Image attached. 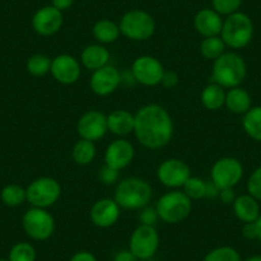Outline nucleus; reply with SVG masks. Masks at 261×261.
Returning a JSON list of instances; mask_svg holds the SVG:
<instances>
[{
	"instance_id": "f257e3e1",
	"label": "nucleus",
	"mask_w": 261,
	"mask_h": 261,
	"mask_svg": "<svg viewBox=\"0 0 261 261\" xmlns=\"http://www.w3.org/2000/svg\"><path fill=\"white\" fill-rule=\"evenodd\" d=\"M173 130L172 117L162 105H144L135 114L134 134L146 149L158 150L167 146L173 137Z\"/></svg>"
},
{
	"instance_id": "f03ea898",
	"label": "nucleus",
	"mask_w": 261,
	"mask_h": 261,
	"mask_svg": "<svg viewBox=\"0 0 261 261\" xmlns=\"http://www.w3.org/2000/svg\"><path fill=\"white\" fill-rule=\"evenodd\" d=\"M152 199V188L145 179L128 177L117 183L114 201L124 210H141Z\"/></svg>"
},
{
	"instance_id": "7ed1b4c3",
	"label": "nucleus",
	"mask_w": 261,
	"mask_h": 261,
	"mask_svg": "<svg viewBox=\"0 0 261 261\" xmlns=\"http://www.w3.org/2000/svg\"><path fill=\"white\" fill-rule=\"evenodd\" d=\"M247 67L245 60L236 53H227L220 55L213 62L212 80L223 89L238 87L246 79Z\"/></svg>"
},
{
	"instance_id": "20e7f679",
	"label": "nucleus",
	"mask_w": 261,
	"mask_h": 261,
	"mask_svg": "<svg viewBox=\"0 0 261 261\" xmlns=\"http://www.w3.org/2000/svg\"><path fill=\"white\" fill-rule=\"evenodd\" d=\"M156 209L159 219L168 224H178L190 217L192 212V200L183 191H170L158 200Z\"/></svg>"
},
{
	"instance_id": "39448f33",
	"label": "nucleus",
	"mask_w": 261,
	"mask_h": 261,
	"mask_svg": "<svg viewBox=\"0 0 261 261\" xmlns=\"http://www.w3.org/2000/svg\"><path fill=\"white\" fill-rule=\"evenodd\" d=\"M252 36L253 23L247 14L236 12L223 21L220 37L225 46L230 49H242L250 44Z\"/></svg>"
},
{
	"instance_id": "423d86ee",
	"label": "nucleus",
	"mask_w": 261,
	"mask_h": 261,
	"mask_svg": "<svg viewBox=\"0 0 261 261\" xmlns=\"http://www.w3.org/2000/svg\"><path fill=\"white\" fill-rule=\"evenodd\" d=\"M120 35L132 41L149 40L156 30L154 17L141 9H132L125 12L119 21Z\"/></svg>"
},
{
	"instance_id": "0eeeda50",
	"label": "nucleus",
	"mask_w": 261,
	"mask_h": 261,
	"mask_svg": "<svg viewBox=\"0 0 261 261\" xmlns=\"http://www.w3.org/2000/svg\"><path fill=\"white\" fill-rule=\"evenodd\" d=\"M62 195V187L55 178L40 177L32 180L26 188V199L30 205L40 209H47L57 204Z\"/></svg>"
},
{
	"instance_id": "6e6552de",
	"label": "nucleus",
	"mask_w": 261,
	"mask_h": 261,
	"mask_svg": "<svg viewBox=\"0 0 261 261\" xmlns=\"http://www.w3.org/2000/svg\"><path fill=\"white\" fill-rule=\"evenodd\" d=\"M26 234L34 241H46L54 234L55 220L46 209L34 207L27 210L22 218Z\"/></svg>"
},
{
	"instance_id": "1a4fd4ad",
	"label": "nucleus",
	"mask_w": 261,
	"mask_h": 261,
	"mask_svg": "<svg viewBox=\"0 0 261 261\" xmlns=\"http://www.w3.org/2000/svg\"><path fill=\"white\" fill-rule=\"evenodd\" d=\"M160 245V237L156 228L140 224L129 237V248L139 260H149L156 253Z\"/></svg>"
},
{
	"instance_id": "9d476101",
	"label": "nucleus",
	"mask_w": 261,
	"mask_h": 261,
	"mask_svg": "<svg viewBox=\"0 0 261 261\" xmlns=\"http://www.w3.org/2000/svg\"><path fill=\"white\" fill-rule=\"evenodd\" d=\"M210 177L220 190L233 188L242 179L243 167L236 158H222L213 164Z\"/></svg>"
},
{
	"instance_id": "9b49d317",
	"label": "nucleus",
	"mask_w": 261,
	"mask_h": 261,
	"mask_svg": "<svg viewBox=\"0 0 261 261\" xmlns=\"http://www.w3.org/2000/svg\"><path fill=\"white\" fill-rule=\"evenodd\" d=\"M130 72L136 82L151 87L160 85L165 69L156 58L151 55H141L132 63Z\"/></svg>"
},
{
	"instance_id": "f8f14e48",
	"label": "nucleus",
	"mask_w": 261,
	"mask_h": 261,
	"mask_svg": "<svg viewBox=\"0 0 261 261\" xmlns=\"http://www.w3.org/2000/svg\"><path fill=\"white\" fill-rule=\"evenodd\" d=\"M156 177L162 185L168 188H179L185 186L191 177V169L183 160L167 159L158 167Z\"/></svg>"
},
{
	"instance_id": "ddd939ff",
	"label": "nucleus",
	"mask_w": 261,
	"mask_h": 261,
	"mask_svg": "<svg viewBox=\"0 0 261 261\" xmlns=\"http://www.w3.org/2000/svg\"><path fill=\"white\" fill-rule=\"evenodd\" d=\"M108 118L99 110H89L77 122V134L89 141H99L107 135Z\"/></svg>"
},
{
	"instance_id": "4468645a",
	"label": "nucleus",
	"mask_w": 261,
	"mask_h": 261,
	"mask_svg": "<svg viewBox=\"0 0 261 261\" xmlns=\"http://www.w3.org/2000/svg\"><path fill=\"white\" fill-rule=\"evenodd\" d=\"M50 73L62 85H73L81 77V63L69 54L57 55L51 59Z\"/></svg>"
},
{
	"instance_id": "2eb2a0df",
	"label": "nucleus",
	"mask_w": 261,
	"mask_h": 261,
	"mask_svg": "<svg viewBox=\"0 0 261 261\" xmlns=\"http://www.w3.org/2000/svg\"><path fill=\"white\" fill-rule=\"evenodd\" d=\"M135 158V147L128 140L118 139L114 140L108 145L105 150L104 160L105 164L114 168L117 170H122L127 168L130 163L134 162Z\"/></svg>"
},
{
	"instance_id": "dca6fc26",
	"label": "nucleus",
	"mask_w": 261,
	"mask_h": 261,
	"mask_svg": "<svg viewBox=\"0 0 261 261\" xmlns=\"http://www.w3.org/2000/svg\"><path fill=\"white\" fill-rule=\"evenodd\" d=\"M120 85V73L113 65H105L92 72L90 79V89L97 96H108L113 94Z\"/></svg>"
},
{
	"instance_id": "f3484780",
	"label": "nucleus",
	"mask_w": 261,
	"mask_h": 261,
	"mask_svg": "<svg viewBox=\"0 0 261 261\" xmlns=\"http://www.w3.org/2000/svg\"><path fill=\"white\" fill-rule=\"evenodd\" d=\"M63 26V13L53 6L39 9L32 17V27L41 36H51Z\"/></svg>"
},
{
	"instance_id": "a211bd4d",
	"label": "nucleus",
	"mask_w": 261,
	"mask_h": 261,
	"mask_svg": "<svg viewBox=\"0 0 261 261\" xmlns=\"http://www.w3.org/2000/svg\"><path fill=\"white\" fill-rule=\"evenodd\" d=\"M120 207L114 199H100L90 210V219L99 228H110L118 222Z\"/></svg>"
},
{
	"instance_id": "6ab92c4d",
	"label": "nucleus",
	"mask_w": 261,
	"mask_h": 261,
	"mask_svg": "<svg viewBox=\"0 0 261 261\" xmlns=\"http://www.w3.org/2000/svg\"><path fill=\"white\" fill-rule=\"evenodd\" d=\"M196 31L202 37L219 36L223 27V19L214 9H201L196 13L193 18Z\"/></svg>"
},
{
	"instance_id": "aec40b11",
	"label": "nucleus",
	"mask_w": 261,
	"mask_h": 261,
	"mask_svg": "<svg viewBox=\"0 0 261 261\" xmlns=\"http://www.w3.org/2000/svg\"><path fill=\"white\" fill-rule=\"evenodd\" d=\"M110 53L104 45L92 44L85 47L81 53L80 62L85 68L89 71L95 72L109 64Z\"/></svg>"
},
{
	"instance_id": "412c9836",
	"label": "nucleus",
	"mask_w": 261,
	"mask_h": 261,
	"mask_svg": "<svg viewBox=\"0 0 261 261\" xmlns=\"http://www.w3.org/2000/svg\"><path fill=\"white\" fill-rule=\"evenodd\" d=\"M108 130L119 137L128 136L135 129V114L125 109H117L107 115Z\"/></svg>"
},
{
	"instance_id": "4be33fe9",
	"label": "nucleus",
	"mask_w": 261,
	"mask_h": 261,
	"mask_svg": "<svg viewBox=\"0 0 261 261\" xmlns=\"http://www.w3.org/2000/svg\"><path fill=\"white\" fill-rule=\"evenodd\" d=\"M233 212L238 220L243 223L255 222L260 217V206L257 200L251 195L237 196L233 202Z\"/></svg>"
},
{
	"instance_id": "5701e85b",
	"label": "nucleus",
	"mask_w": 261,
	"mask_h": 261,
	"mask_svg": "<svg viewBox=\"0 0 261 261\" xmlns=\"http://www.w3.org/2000/svg\"><path fill=\"white\" fill-rule=\"evenodd\" d=\"M225 107L234 114H246L251 109V96L242 87H233L225 94Z\"/></svg>"
},
{
	"instance_id": "b1692460",
	"label": "nucleus",
	"mask_w": 261,
	"mask_h": 261,
	"mask_svg": "<svg viewBox=\"0 0 261 261\" xmlns=\"http://www.w3.org/2000/svg\"><path fill=\"white\" fill-rule=\"evenodd\" d=\"M92 35L99 44H113L119 39L120 30L115 22L110 21V19H100L94 24Z\"/></svg>"
},
{
	"instance_id": "393cba45",
	"label": "nucleus",
	"mask_w": 261,
	"mask_h": 261,
	"mask_svg": "<svg viewBox=\"0 0 261 261\" xmlns=\"http://www.w3.org/2000/svg\"><path fill=\"white\" fill-rule=\"evenodd\" d=\"M225 94L222 86L213 82V84L205 86L201 92V104L206 108L207 110H219L225 105Z\"/></svg>"
},
{
	"instance_id": "a878e982",
	"label": "nucleus",
	"mask_w": 261,
	"mask_h": 261,
	"mask_svg": "<svg viewBox=\"0 0 261 261\" xmlns=\"http://www.w3.org/2000/svg\"><path fill=\"white\" fill-rule=\"evenodd\" d=\"M96 156V147L92 141L80 139L72 149V158L79 165H89Z\"/></svg>"
},
{
	"instance_id": "bb28decb",
	"label": "nucleus",
	"mask_w": 261,
	"mask_h": 261,
	"mask_svg": "<svg viewBox=\"0 0 261 261\" xmlns=\"http://www.w3.org/2000/svg\"><path fill=\"white\" fill-rule=\"evenodd\" d=\"M242 125L251 139L261 142V107L251 108L243 117Z\"/></svg>"
},
{
	"instance_id": "cd10ccee",
	"label": "nucleus",
	"mask_w": 261,
	"mask_h": 261,
	"mask_svg": "<svg viewBox=\"0 0 261 261\" xmlns=\"http://www.w3.org/2000/svg\"><path fill=\"white\" fill-rule=\"evenodd\" d=\"M225 44L220 36L204 37V40L200 44V53L205 59H209L214 62L215 59L225 53Z\"/></svg>"
},
{
	"instance_id": "c85d7f7f",
	"label": "nucleus",
	"mask_w": 261,
	"mask_h": 261,
	"mask_svg": "<svg viewBox=\"0 0 261 261\" xmlns=\"http://www.w3.org/2000/svg\"><path fill=\"white\" fill-rule=\"evenodd\" d=\"M0 197H2V201H3L4 204L12 207L19 206V205L23 204L24 201H27L26 190L18 185L6 186V187L2 190Z\"/></svg>"
},
{
	"instance_id": "c756f323",
	"label": "nucleus",
	"mask_w": 261,
	"mask_h": 261,
	"mask_svg": "<svg viewBox=\"0 0 261 261\" xmlns=\"http://www.w3.org/2000/svg\"><path fill=\"white\" fill-rule=\"evenodd\" d=\"M51 59L45 54H35L29 58L26 68L30 74L35 77H42L50 72Z\"/></svg>"
},
{
	"instance_id": "7c9ffc66",
	"label": "nucleus",
	"mask_w": 261,
	"mask_h": 261,
	"mask_svg": "<svg viewBox=\"0 0 261 261\" xmlns=\"http://www.w3.org/2000/svg\"><path fill=\"white\" fill-rule=\"evenodd\" d=\"M37 253L34 246L29 242H18L11 248L9 261H36Z\"/></svg>"
},
{
	"instance_id": "2f4dec72",
	"label": "nucleus",
	"mask_w": 261,
	"mask_h": 261,
	"mask_svg": "<svg viewBox=\"0 0 261 261\" xmlns=\"http://www.w3.org/2000/svg\"><path fill=\"white\" fill-rule=\"evenodd\" d=\"M202 261H241V256L236 248L230 246H220L209 251Z\"/></svg>"
},
{
	"instance_id": "473e14b6",
	"label": "nucleus",
	"mask_w": 261,
	"mask_h": 261,
	"mask_svg": "<svg viewBox=\"0 0 261 261\" xmlns=\"http://www.w3.org/2000/svg\"><path fill=\"white\" fill-rule=\"evenodd\" d=\"M183 192L191 200H200L206 197V180L199 177H190L183 186Z\"/></svg>"
},
{
	"instance_id": "72a5a7b5",
	"label": "nucleus",
	"mask_w": 261,
	"mask_h": 261,
	"mask_svg": "<svg viewBox=\"0 0 261 261\" xmlns=\"http://www.w3.org/2000/svg\"><path fill=\"white\" fill-rule=\"evenodd\" d=\"M213 9L220 16H230L238 12L242 0H212Z\"/></svg>"
},
{
	"instance_id": "f704fd0d",
	"label": "nucleus",
	"mask_w": 261,
	"mask_h": 261,
	"mask_svg": "<svg viewBox=\"0 0 261 261\" xmlns=\"http://www.w3.org/2000/svg\"><path fill=\"white\" fill-rule=\"evenodd\" d=\"M248 195H251L253 199L261 201V167H258L255 172L251 174L250 179L247 182Z\"/></svg>"
},
{
	"instance_id": "c9c22d12",
	"label": "nucleus",
	"mask_w": 261,
	"mask_h": 261,
	"mask_svg": "<svg viewBox=\"0 0 261 261\" xmlns=\"http://www.w3.org/2000/svg\"><path fill=\"white\" fill-rule=\"evenodd\" d=\"M99 177L100 182H102L104 185L110 186V185H115V183L119 180V170L114 169V168L109 167V165L104 164L99 170Z\"/></svg>"
},
{
	"instance_id": "e433bc0d",
	"label": "nucleus",
	"mask_w": 261,
	"mask_h": 261,
	"mask_svg": "<svg viewBox=\"0 0 261 261\" xmlns=\"http://www.w3.org/2000/svg\"><path fill=\"white\" fill-rule=\"evenodd\" d=\"M139 220H140V224L155 227L158 220H159V215H158L156 209H155V207H150L149 205L142 207L141 212H140L139 214Z\"/></svg>"
},
{
	"instance_id": "4c0bfd02",
	"label": "nucleus",
	"mask_w": 261,
	"mask_h": 261,
	"mask_svg": "<svg viewBox=\"0 0 261 261\" xmlns=\"http://www.w3.org/2000/svg\"><path fill=\"white\" fill-rule=\"evenodd\" d=\"M178 82H179V77L174 71H165L160 85H163L165 89H174Z\"/></svg>"
},
{
	"instance_id": "58836bf2",
	"label": "nucleus",
	"mask_w": 261,
	"mask_h": 261,
	"mask_svg": "<svg viewBox=\"0 0 261 261\" xmlns=\"http://www.w3.org/2000/svg\"><path fill=\"white\" fill-rule=\"evenodd\" d=\"M242 236L247 240H257V230H256L255 222L245 223L242 228Z\"/></svg>"
},
{
	"instance_id": "ea45409f",
	"label": "nucleus",
	"mask_w": 261,
	"mask_h": 261,
	"mask_svg": "<svg viewBox=\"0 0 261 261\" xmlns=\"http://www.w3.org/2000/svg\"><path fill=\"white\" fill-rule=\"evenodd\" d=\"M220 201L224 202V204H233L236 200V195L233 188H224V190H220L219 196Z\"/></svg>"
},
{
	"instance_id": "a19ab883",
	"label": "nucleus",
	"mask_w": 261,
	"mask_h": 261,
	"mask_svg": "<svg viewBox=\"0 0 261 261\" xmlns=\"http://www.w3.org/2000/svg\"><path fill=\"white\" fill-rule=\"evenodd\" d=\"M69 261H97V258L95 257L94 253L89 251H79L72 256Z\"/></svg>"
},
{
	"instance_id": "79ce46f5",
	"label": "nucleus",
	"mask_w": 261,
	"mask_h": 261,
	"mask_svg": "<svg viewBox=\"0 0 261 261\" xmlns=\"http://www.w3.org/2000/svg\"><path fill=\"white\" fill-rule=\"evenodd\" d=\"M113 261H139V258L130 252L129 250H122L115 253Z\"/></svg>"
},
{
	"instance_id": "37998d69",
	"label": "nucleus",
	"mask_w": 261,
	"mask_h": 261,
	"mask_svg": "<svg viewBox=\"0 0 261 261\" xmlns=\"http://www.w3.org/2000/svg\"><path fill=\"white\" fill-rule=\"evenodd\" d=\"M73 3L74 0H51V6L60 12L69 9L73 6Z\"/></svg>"
},
{
	"instance_id": "c03bdc74",
	"label": "nucleus",
	"mask_w": 261,
	"mask_h": 261,
	"mask_svg": "<svg viewBox=\"0 0 261 261\" xmlns=\"http://www.w3.org/2000/svg\"><path fill=\"white\" fill-rule=\"evenodd\" d=\"M220 188L212 179L206 180V197H218Z\"/></svg>"
},
{
	"instance_id": "a18cd8bd",
	"label": "nucleus",
	"mask_w": 261,
	"mask_h": 261,
	"mask_svg": "<svg viewBox=\"0 0 261 261\" xmlns=\"http://www.w3.org/2000/svg\"><path fill=\"white\" fill-rule=\"evenodd\" d=\"M256 230H257V240L261 241V215L255 220Z\"/></svg>"
},
{
	"instance_id": "49530a36",
	"label": "nucleus",
	"mask_w": 261,
	"mask_h": 261,
	"mask_svg": "<svg viewBox=\"0 0 261 261\" xmlns=\"http://www.w3.org/2000/svg\"><path fill=\"white\" fill-rule=\"evenodd\" d=\"M245 261H261V256L256 255V256H251V257L246 258Z\"/></svg>"
},
{
	"instance_id": "de8ad7c7",
	"label": "nucleus",
	"mask_w": 261,
	"mask_h": 261,
	"mask_svg": "<svg viewBox=\"0 0 261 261\" xmlns=\"http://www.w3.org/2000/svg\"><path fill=\"white\" fill-rule=\"evenodd\" d=\"M0 261H9L8 258H0Z\"/></svg>"
}]
</instances>
